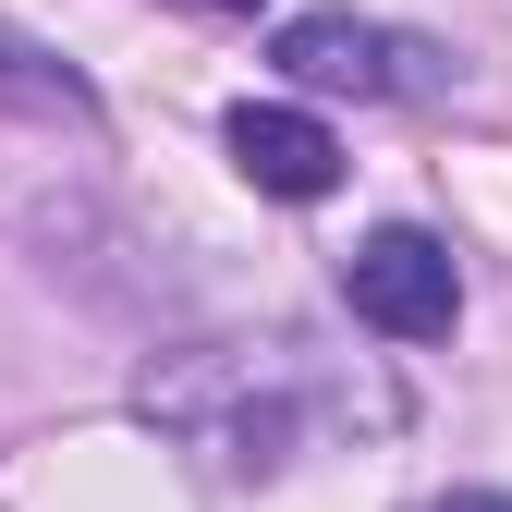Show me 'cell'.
<instances>
[{
    "label": "cell",
    "instance_id": "cell-1",
    "mask_svg": "<svg viewBox=\"0 0 512 512\" xmlns=\"http://www.w3.org/2000/svg\"><path fill=\"white\" fill-rule=\"evenodd\" d=\"M342 305L366 317L378 342H452V317H464V269H452V244L391 220V232H366L342 256Z\"/></svg>",
    "mask_w": 512,
    "mask_h": 512
},
{
    "label": "cell",
    "instance_id": "cell-2",
    "mask_svg": "<svg viewBox=\"0 0 512 512\" xmlns=\"http://www.w3.org/2000/svg\"><path fill=\"white\" fill-rule=\"evenodd\" d=\"M220 147H232V171L256 183V196H281V208H317L342 183V135L317 110H281V98H244L220 122Z\"/></svg>",
    "mask_w": 512,
    "mask_h": 512
},
{
    "label": "cell",
    "instance_id": "cell-3",
    "mask_svg": "<svg viewBox=\"0 0 512 512\" xmlns=\"http://www.w3.org/2000/svg\"><path fill=\"white\" fill-rule=\"evenodd\" d=\"M281 74L293 86H354V98H378V86H439V61L415 37L354 25V13H293L281 25Z\"/></svg>",
    "mask_w": 512,
    "mask_h": 512
},
{
    "label": "cell",
    "instance_id": "cell-4",
    "mask_svg": "<svg viewBox=\"0 0 512 512\" xmlns=\"http://www.w3.org/2000/svg\"><path fill=\"white\" fill-rule=\"evenodd\" d=\"M427 512H512V488H452V500H427Z\"/></svg>",
    "mask_w": 512,
    "mask_h": 512
},
{
    "label": "cell",
    "instance_id": "cell-5",
    "mask_svg": "<svg viewBox=\"0 0 512 512\" xmlns=\"http://www.w3.org/2000/svg\"><path fill=\"white\" fill-rule=\"evenodd\" d=\"M208 13H269V0H208Z\"/></svg>",
    "mask_w": 512,
    "mask_h": 512
}]
</instances>
